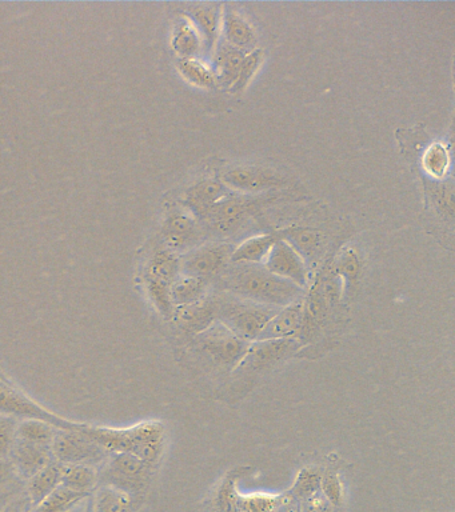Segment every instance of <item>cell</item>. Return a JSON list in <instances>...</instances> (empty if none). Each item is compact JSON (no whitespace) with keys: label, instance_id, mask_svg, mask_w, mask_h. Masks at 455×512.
Returning <instances> with one entry per match:
<instances>
[{"label":"cell","instance_id":"cell-1","mask_svg":"<svg viewBox=\"0 0 455 512\" xmlns=\"http://www.w3.org/2000/svg\"><path fill=\"white\" fill-rule=\"evenodd\" d=\"M218 280L226 294L278 308L289 306L306 294L289 280L271 274L263 264L230 263Z\"/></svg>","mask_w":455,"mask_h":512},{"label":"cell","instance_id":"cell-2","mask_svg":"<svg viewBox=\"0 0 455 512\" xmlns=\"http://www.w3.org/2000/svg\"><path fill=\"white\" fill-rule=\"evenodd\" d=\"M82 430L101 444L109 454L127 452L154 468L165 447V427L155 420L127 428L97 427L85 423Z\"/></svg>","mask_w":455,"mask_h":512},{"label":"cell","instance_id":"cell-3","mask_svg":"<svg viewBox=\"0 0 455 512\" xmlns=\"http://www.w3.org/2000/svg\"><path fill=\"white\" fill-rule=\"evenodd\" d=\"M214 299L218 322L225 324L247 343H253L259 338L263 328L279 310L278 307L250 302L226 292L214 296Z\"/></svg>","mask_w":455,"mask_h":512},{"label":"cell","instance_id":"cell-4","mask_svg":"<svg viewBox=\"0 0 455 512\" xmlns=\"http://www.w3.org/2000/svg\"><path fill=\"white\" fill-rule=\"evenodd\" d=\"M154 467L143 462L142 459L127 452L110 454L109 459L99 471V484L121 488L131 494L142 495L153 474Z\"/></svg>","mask_w":455,"mask_h":512},{"label":"cell","instance_id":"cell-5","mask_svg":"<svg viewBox=\"0 0 455 512\" xmlns=\"http://www.w3.org/2000/svg\"><path fill=\"white\" fill-rule=\"evenodd\" d=\"M85 426V423H83ZM82 426V427H83ZM81 428L78 430H57L53 447L55 462L61 464H83L95 468L102 467L109 459V452Z\"/></svg>","mask_w":455,"mask_h":512},{"label":"cell","instance_id":"cell-6","mask_svg":"<svg viewBox=\"0 0 455 512\" xmlns=\"http://www.w3.org/2000/svg\"><path fill=\"white\" fill-rule=\"evenodd\" d=\"M0 415L22 420H42L58 430H78L83 423L63 418L35 402L25 392L10 384L0 382Z\"/></svg>","mask_w":455,"mask_h":512},{"label":"cell","instance_id":"cell-7","mask_svg":"<svg viewBox=\"0 0 455 512\" xmlns=\"http://www.w3.org/2000/svg\"><path fill=\"white\" fill-rule=\"evenodd\" d=\"M195 342L215 364L229 371L239 366L250 346L218 320L201 334L195 335Z\"/></svg>","mask_w":455,"mask_h":512},{"label":"cell","instance_id":"cell-8","mask_svg":"<svg viewBox=\"0 0 455 512\" xmlns=\"http://www.w3.org/2000/svg\"><path fill=\"white\" fill-rule=\"evenodd\" d=\"M234 247L229 243L206 244L181 258V274L207 279L219 276L231 263Z\"/></svg>","mask_w":455,"mask_h":512},{"label":"cell","instance_id":"cell-9","mask_svg":"<svg viewBox=\"0 0 455 512\" xmlns=\"http://www.w3.org/2000/svg\"><path fill=\"white\" fill-rule=\"evenodd\" d=\"M257 203L258 200L246 196L230 195L214 204L203 220L209 223L215 234L230 236L242 226Z\"/></svg>","mask_w":455,"mask_h":512},{"label":"cell","instance_id":"cell-10","mask_svg":"<svg viewBox=\"0 0 455 512\" xmlns=\"http://www.w3.org/2000/svg\"><path fill=\"white\" fill-rule=\"evenodd\" d=\"M222 183L229 190L243 192V194H258V192L273 190L285 184L278 172L261 166L230 168L223 174Z\"/></svg>","mask_w":455,"mask_h":512},{"label":"cell","instance_id":"cell-11","mask_svg":"<svg viewBox=\"0 0 455 512\" xmlns=\"http://www.w3.org/2000/svg\"><path fill=\"white\" fill-rule=\"evenodd\" d=\"M263 266L271 272V274L279 276V278L289 280L295 286L301 287L306 291L309 284V272H307V264L305 260L298 255V252L283 239H279L274 247L271 248L270 254L267 255Z\"/></svg>","mask_w":455,"mask_h":512},{"label":"cell","instance_id":"cell-12","mask_svg":"<svg viewBox=\"0 0 455 512\" xmlns=\"http://www.w3.org/2000/svg\"><path fill=\"white\" fill-rule=\"evenodd\" d=\"M301 342L297 338L277 340H255L247 348L246 355L235 370L257 371L289 358L298 351Z\"/></svg>","mask_w":455,"mask_h":512},{"label":"cell","instance_id":"cell-13","mask_svg":"<svg viewBox=\"0 0 455 512\" xmlns=\"http://www.w3.org/2000/svg\"><path fill=\"white\" fill-rule=\"evenodd\" d=\"M162 238L167 250L174 254L191 251L201 239L198 220L187 212H175L166 219L162 227Z\"/></svg>","mask_w":455,"mask_h":512},{"label":"cell","instance_id":"cell-14","mask_svg":"<svg viewBox=\"0 0 455 512\" xmlns=\"http://www.w3.org/2000/svg\"><path fill=\"white\" fill-rule=\"evenodd\" d=\"M9 458L11 464H13L15 474L26 480L30 479L35 472L46 467L47 464L54 462L51 447L25 442L21 439H15Z\"/></svg>","mask_w":455,"mask_h":512},{"label":"cell","instance_id":"cell-15","mask_svg":"<svg viewBox=\"0 0 455 512\" xmlns=\"http://www.w3.org/2000/svg\"><path fill=\"white\" fill-rule=\"evenodd\" d=\"M171 320L181 330L190 332V334L198 335L211 324L217 322V304H215L214 296L207 295L206 298L198 300L187 306L175 307Z\"/></svg>","mask_w":455,"mask_h":512},{"label":"cell","instance_id":"cell-16","mask_svg":"<svg viewBox=\"0 0 455 512\" xmlns=\"http://www.w3.org/2000/svg\"><path fill=\"white\" fill-rule=\"evenodd\" d=\"M303 312H305V296L289 306L279 308L257 340L297 338L303 322Z\"/></svg>","mask_w":455,"mask_h":512},{"label":"cell","instance_id":"cell-17","mask_svg":"<svg viewBox=\"0 0 455 512\" xmlns=\"http://www.w3.org/2000/svg\"><path fill=\"white\" fill-rule=\"evenodd\" d=\"M230 196V190L214 179L201 180L187 190L185 204L195 219H205L210 208Z\"/></svg>","mask_w":455,"mask_h":512},{"label":"cell","instance_id":"cell-18","mask_svg":"<svg viewBox=\"0 0 455 512\" xmlns=\"http://www.w3.org/2000/svg\"><path fill=\"white\" fill-rule=\"evenodd\" d=\"M221 35L223 42L245 52L253 51L257 43L253 26L230 7L221 11Z\"/></svg>","mask_w":455,"mask_h":512},{"label":"cell","instance_id":"cell-19","mask_svg":"<svg viewBox=\"0 0 455 512\" xmlns=\"http://www.w3.org/2000/svg\"><path fill=\"white\" fill-rule=\"evenodd\" d=\"M93 499L95 512H137L143 502L142 495L131 494L109 484H98Z\"/></svg>","mask_w":455,"mask_h":512},{"label":"cell","instance_id":"cell-20","mask_svg":"<svg viewBox=\"0 0 455 512\" xmlns=\"http://www.w3.org/2000/svg\"><path fill=\"white\" fill-rule=\"evenodd\" d=\"M246 54L247 52L238 50L223 40L218 43L213 54V71L217 78V86L230 90L238 78Z\"/></svg>","mask_w":455,"mask_h":512},{"label":"cell","instance_id":"cell-21","mask_svg":"<svg viewBox=\"0 0 455 512\" xmlns=\"http://www.w3.org/2000/svg\"><path fill=\"white\" fill-rule=\"evenodd\" d=\"M278 234L298 252L306 264L314 262L321 254L322 235L315 228L293 226Z\"/></svg>","mask_w":455,"mask_h":512},{"label":"cell","instance_id":"cell-22","mask_svg":"<svg viewBox=\"0 0 455 512\" xmlns=\"http://www.w3.org/2000/svg\"><path fill=\"white\" fill-rule=\"evenodd\" d=\"M26 496L30 506H38L61 486V464L51 462L26 480Z\"/></svg>","mask_w":455,"mask_h":512},{"label":"cell","instance_id":"cell-23","mask_svg":"<svg viewBox=\"0 0 455 512\" xmlns=\"http://www.w3.org/2000/svg\"><path fill=\"white\" fill-rule=\"evenodd\" d=\"M189 18L202 36L203 48L213 56L221 36V11L210 6L195 7L190 11Z\"/></svg>","mask_w":455,"mask_h":512},{"label":"cell","instance_id":"cell-24","mask_svg":"<svg viewBox=\"0 0 455 512\" xmlns=\"http://www.w3.org/2000/svg\"><path fill=\"white\" fill-rule=\"evenodd\" d=\"M98 484V468L83 466V464H61V486L90 496L93 495Z\"/></svg>","mask_w":455,"mask_h":512},{"label":"cell","instance_id":"cell-25","mask_svg":"<svg viewBox=\"0 0 455 512\" xmlns=\"http://www.w3.org/2000/svg\"><path fill=\"white\" fill-rule=\"evenodd\" d=\"M171 47L177 52L179 59L197 58L199 52L203 50L202 36L189 16L175 24Z\"/></svg>","mask_w":455,"mask_h":512},{"label":"cell","instance_id":"cell-26","mask_svg":"<svg viewBox=\"0 0 455 512\" xmlns=\"http://www.w3.org/2000/svg\"><path fill=\"white\" fill-rule=\"evenodd\" d=\"M210 280L197 278V276L179 274L171 283V302L175 307L187 306L198 302L209 295Z\"/></svg>","mask_w":455,"mask_h":512},{"label":"cell","instance_id":"cell-27","mask_svg":"<svg viewBox=\"0 0 455 512\" xmlns=\"http://www.w3.org/2000/svg\"><path fill=\"white\" fill-rule=\"evenodd\" d=\"M281 239L277 234H265L253 236L246 239L245 242L234 248L231 255V263H251L263 264L267 255L270 254L271 248Z\"/></svg>","mask_w":455,"mask_h":512},{"label":"cell","instance_id":"cell-28","mask_svg":"<svg viewBox=\"0 0 455 512\" xmlns=\"http://www.w3.org/2000/svg\"><path fill=\"white\" fill-rule=\"evenodd\" d=\"M181 274V258L167 248L155 251L146 267V279L170 284Z\"/></svg>","mask_w":455,"mask_h":512},{"label":"cell","instance_id":"cell-29","mask_svg":"<svg viewBox=\"0 0 455 512\" xmlns=\"http://www.w3.org/2000/svg\"><path fill=\"white\" fill-rule=\"evenodd\" d=\"M177 67L179 74L195 87L213 88L217 86L213 67L207 66L198 58L178 59Z\"/></svg>","mask_w":455,"mask_h":512},{"label":"cell","instance_id":"cell-30","mask_svg":"<svg viewBox=\"0 0 455 512\" xmlns=\"http://www.w3.org/2000/svg\"><path fill=\"white\" fill-rule=\"evenodd\" d=\"M86 495L59 486L53 494L47 496L38 506L30 507L26 512H70Z\"/></svg>","mask_w":455,"mask_h":512},{"label":"cell","instance_id":"cell-31","mask_svg":"<svg viewBox=\"0 0 455 512\" xmlns=\"http://www.w3.org/2000/svg\"><path fill=\"white\" fill-rule=\"evenodd\" d=\"M58 428L42 420H22L18 423L17 439L25 442L41 444V446L53 447L55 434Z\"/></svg>","mask_w":455,"mask_h":512},{"label":"cell","instance_id":"cell-32","mask_svg":"<svg viewBox=\"0 0 455 512\" xmlns=\"http://www.w3.org/2000/svg\"><path fill=\"white\" fill-rule=\"evenodd\" d=\"M323 472L319 468L306 467L299 471L297 479L289 494L297 499L298 502L311 498L315 494L321 492Z\"/></svg>","mask_w":455,"mask_h":512},{"label":"cell","instance_id":"cell-33","mask_svg":"<svg viewBox=\"0 0 455 512\" xmlns=\"http://www.w3.org/2000/svg\"><path fill=\"white\" fill-rule=\"evenodd\" d=\"M331 268H333L335 275H337L342 282L353 284L357 282L359 274H361V258H359V255L353 248H346V250H343L341 254H339Z\"/></svg>","mask_w":455,"mask_h":512},{"label":"cell","instance_id":"cell-34","mask_svg":"<svg viewBox=\"0 0 455 512\" xmlns=\"http://www.w3.org/2000/svg\"><path fill=\"white\" fill-rule=\"evenodd\" d=\"M286 494H253L239 496V512H275L281 506Z\"/></svg>","mask_w":455,"mask_h":512},{"label":"cell","instance_id":"cell-35","mask_svg":"<svg viewBox=\"0 0 455 512\" xmlns=\"http://www.w3.org/2000/svg\"><path fill=\"white\" fill-rule=\"evenodd\" d=\"M170 284L159 280L146 279V290L151 302L165 319H171L174 312V304L171 302Z\"/></svg>","mask_w":455,"mask_h":512},{"label":"cell","instance_id":"cell-36","mask_svg":"<svg viewBox=\"0 0 455 512\" xmlns=\"http://www.w3.org/2000/svg\"><path fill=\"white\" fill-rule=\"evenodd\" d=\"M263 62V51L253 50L247 52L245 59H243L241 70H239L238 78L235 80L230 92L233 94H241L249 86L255 74H257L259 67Z\"/></svg>","mask_w":455,"mask_h":512},{"label":"cell","instance_id":"cell-37","mask_svg":"<svg viewBox=\"0 0 455 512\" xmlns=\"http://www.w3.org/2000/svg\"><path fill=\"white\" fill-rule=\"evenodd\" d=\"M449 164V152L442 144H433L423 155V167H425L427 174L434 176V178L445 176L447 170H449Z\"/></svg>","mask_w":455,"mask_h":512},{"label":"cell","instance_id":"cell-38","mask_svg":"<svg viewBox=\"0 0 455 512\" xmlns=\"http://www.w3.org/2000/svg\"><path fill=\"white\" fill-rule=\"evenodd\" d=\"M239 496L241 495L237 491V478L229 476L223 480L215 499L218 512H239Z\"/></svg>","mask_w":455,"mask_h":512},{"label":"cell","instance_id":"cell-39","mask_svg":"<svg viewBox=\"0 0 455 512\" xmlns=\"http://www.w3.org/2000/svg\"><path fill=\"white\" fill-rule=\"evenodd\" d=\"M18 420L0 415V459H9L11 448L17 439Z\"/></svg>","mask_w":455,"mask_h":512},{"label":"cell","instance_id":"cell-40","mask_svg":"<svg viewBox=\"0 0 455 512\" xmlns=\"http://www.w3.org/2000/svg\"><path fill=\"white\" fill-rule=\"evenodd\" d=\"M321 492L334 508H338L343 500V487L338 474L335 472H323Z\"/></svg>","mask_w":455,"mask_h":512},{"label":"cell","instance_id":"cell-41","mask_svg":"<svg viewBox=\"0 0 455 512\" xmlns=\"http://www.w3.org/2000/svg\"><path fill=\"white\" fill-rule=\"evenodd\" d=\"M333 510L334 507L331 506L329 500L322 495V492L301 502V512H333Z\"/></svg>","mask_w":455,"mask_h":512},{"label":"cell","instance_id":"cell-42","mask_svg":"<svg viewBox=\"0 0 455 512\" xmlns=\"http://www.w3.org/2000/svg\"><path fill=\"white\" fill-rule=\"evenodd\" d=\"M15 475L17 474H15L13 464H11L10 460L0 459V490L10 487Z\"/></svg>","mask_w":455,"mask_h":512},{"label":"cell","instance_id":"cell-43","mask_svg":"<svg viewBox=\"0 0 455 512\" xmlns=\"http://www.w3.org/2000/svg\"><path fill=\"white\" fill-rule=\"evenodd\" d=\"M30 507V502L29 499H27L26 494H18L13 500H11L9 506H7L6 510L3 512H26Z\"/></svg>","mask_w":455,"mask_h":512},{"label":"cell","instance_id":"cell-44","mask_svg":"<svg viewBox=\"0 0 455 512\" xmlns=\"http://www.w3.org/2000/svg\"><path fill=\"white\" fill-rule=\"evenodd\" d=\"M275 512H301V502H298L297 499H294L293 496L287 492L286 499L283 500V503Z\"/></svg>","mask_w":455,"mask_h":512},{"label":"cell","instance_id":"cell-45","mask_svg":"<svg viewBox=\"0 0 455 512\" xmlns=\"http://www.w3.org/2000/svg\"><path fill=\"white\" fill-rule=\"evenodd\" d=\"M18 494L19 492H14L13 488L11 487L3 488V490H0V512L5 511L11 500H13Z\"/></svg>","mask_w":455,"mask_h":512},{"label":"cell","instance_id":"cell-46","mask_svg":"<svg viewBox=\"0 0 455 512\" xmlns=\"http://www.w3.org/2000/svg\"><path fill=\"white\" fill-rule=\"evenodd\" d=\"M85 512H95L93 495H90L89 498H87Z\"/></svg>","mask_w":455,"mask_h":512},{"label":"cell","instance_id":"cell-47","mask_svg":"<svg viewBox=\"0 0 455 512\" xmlns=\"http://www.w3.org/2000/svg\"><path fill=\"white\" fill-rule=\"evenodd\" d=\"M333 512H338L337 508H334Z\"/></svg>","mask_w":455,"mask_h":512}]
</instances>
